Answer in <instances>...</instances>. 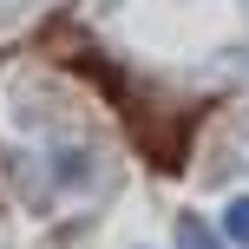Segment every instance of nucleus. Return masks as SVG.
Masks as SVG:
<instances>
[{
	"label": "nucleus",
	"mask_w": 249,
	"mask_h": 249,
	"mask_svg": "<svg viewBox=\"0 0 249 249\" xmlns=\"http://www.w3.org/2000/svg\"><path fill=\"white\" fill-rule=\"evenodd\" d=\"M223 236L236 243V249H249V197H236V203L223 210Z\"/></svg>",
	"instance_id": "obj_1"
},
{
	"label": "nucleus",
	"mask_w": 249,
	"mask_h": 249,
	"mask_svg": "<svg viewBox=\"0 0 249 249\" xmlns=\"http://www.w3.org/2000/svg\"><path fill=\"white\" fill-rule=\"evenodd\" d=\"M177 243H184V249H223L210 230H203V216H184V223H177Z\"/></svg>",
	"instance_id": "obj_2"
}]
</instances>
